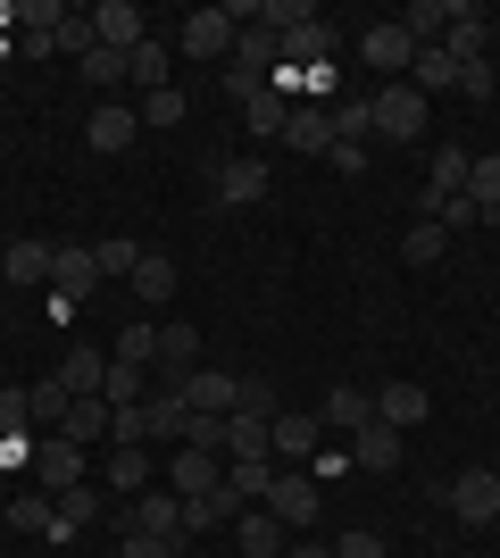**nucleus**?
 <instances>
[{
    "label": "nucleus",
    "instance_id": "1",
    "mask_svg": "<svg viewBox=\"0 0 500 558\" xmlns=\"http://www.w3.org/2000/svg\"><path fill=\"white\" fill-rule=\"evenodd\" d=\"M417 134H426V93L383 84L376 93V142H417Z\"/></svg>",
    "mask_w": 500,
    "mask_h": 558
},
{
    "label": "nucleus",
    "instance_id": "2",
    "mask_svg": "<svg viewBox=\"0 0 500 558\" xmlns=\"http://www.w3.org/2000/svg\"><path fill=\"white\" fill-rule=\"evenodd\" d=\"M442 500H451L459 525H492V517H500V475L467 466V475H451V492H442Z\"/></svg>",
    "mask_w": 500,
    "mask_h": 558
},
{
    "label": "nucleus",
    "instance_id": "3",
    "mask_svg": "<svg viewBox=\"0 0 500 558\" xmlns=\"http://www.w3.org/2000/svg\"><path fill=\"white\" fill-rule=\"evenodd\" d=\"M184 409H192V417H234V409H242V375H225V367H192Z\"/></svg>",
    "mask_w": 500,
    "mask_h": 558
},
{
    "label": "nucleus",
    "instance_id": "4",
    "mask_svg": "<svg viewBox=\"0 0 500 558\" xmlns=\"http://www.w3.org/2000/svg\"><path fill=\"white\" fill-rule=\"evenodd\" d=\"M276 466V417H225V466Z\"/></svg>",
    "mask_w": 500,
    "mask_h": 558
},
{
    "label": "nucleus",
    "instance_id": "5",
    "mask_svg": "<svg viewBox=\"0 0 500 558\" xmlns=\"http://www.w3.org/2000/svg\"><path fill=\"white\" fill-rule=\"evenodd\" d=\"M34 484L59 500L68 484H84V450L68 442V434H42V450H34Z\"/></svg>",
    "mask_w": 500,
    "mask_h": 558
},
{
    "label": "nucleus",
    "instance_id": "6",
    "mask_svg": "<svg viewBox=\"0 0 500 558\" xmlns=\"http://www.w3.org/2000/svg\"><path fill=\"white\" fill-rule=\"evenodd\" d=\"M93 34H100V50H125V59L150 43V34H143V9H134V0H100V9H93Z\"/></svg>",
    "mask_w": 500,
    "mask_h": 558
},
{
    "label": "nucleus",
    "instance_id": "7",
    "mask_svg": "<svg viewBox=\"0 0 500 558\" xmlns=\"http://www.w3.org/2000/svg\"><path fill=\"white\" fill-rule=\"evenodd\" d=\"M358 59H367L376 75H401L408 59H417V43H408V25L392 17V25H367V34H358Z\"/></svg>",
    "mask_w": 500,
    "mask_h": 558
},
{
    "label": "nucleus",
    "instance_id": "8",
    "mask_svg": "<svg viewBox=\"0 0 500 558\" xmlns=\"http://www.w3.org/2000/svg\"><path fill=\"white\" fill-rule=\"evenodd\" d=\"M234 50V9H192L184 17V59H225Z\"/></svg>",
    "mask_w": 500,
    "mask_h": 558
},
{
    "label": "nucleus",
    "instance_id": "9",
    "mask_svg": "<svg viewBox=\"0 0 500 558\" xmlns=\"http://www.w3.org/2000/svg\"><path fill=\"white\" fill-rule=\"evenodd\" d=\"M284 84H301L309 68H333V25H301V34H284Z\"/></svg>",
    "mask_w": 500,
    "mask_h": 558
},
{
    "label": "nucleus",
    "instance_id": "10",
    "mask_svg": "<svg viewBox=\"0 0 500 558\" xmlns=\"http://www.w3.org/2000/svg\"><path fill=\"white\" fill-rule=\"evenodd\" d=\"M217 201H234V209H251V201H267V159H217L209 167Z\"/></svg>",
    "mask_w": 500,
    "mask_h": 558
},
{
    "label": "nucleus",
    "instance_id": "11",
    "mask_svg": "<svg viewBox=\"0 0 500 558\" xmlns=\"http://www.w3.org/2000/svg\"><path fill=\"white\" fill-rule=\"evenodd\" d=\"M50 283H59V301H84V292H100V258H93V242H68V251L50 258Z\"/></svg>",
    "mask_w": 500,
    "mask_h": 558
},
{
    "label": "nucleus",
    "instance_id": "12",
    "mask_svg": "<svg viewBox=\"0 0 500 558\" xmlns=\"http://www.w3.org/2000/svg\"><path fill=\"white\" fill-rule=\"evenodd\" d=\"M134 534L184 542V492H143V500H134Z\"/></svg>",
    "mask_w": 500,
    "mask_h": 558
},
{
    "label": "nucleus",
    "instance_id": "13",
    "mask_svg": "<svg viewBox=\"0 0 500 558\" xmlns=\"http://www.w3.org/2000/svg\"><path fill=\"white\" fill-rule=\"evenodd\" d=\"M317 500H326V492H317L309 475H301V466H284V475H276V492H267V509L284 517V525H309V517H317Z\"/></svg>",
    "mask_w": 500,
    "mask_h": 558
},
{
    "label": "nucleus",
    "instance_id": "14",
    "mask_svg": "<svg viewBox=\"0 0 500 558\" xmlns=\"http://www.w3.org/2000/svg\"><path fill=\"white\" fill-rule=\"evenodd\" d=\"M167 475H175V492H184V500H200V492L225 484V450H175V466H167Z\"/></svg>",
    "mask_w": 500,
    "mask_h": 558
},
{
    "label": "nucleus",
    "instance_id": "15",
    "mask_svg": "<svg viewBox=\"0 0 500 558\" xmlns=\"http://www.w3.org/2000/svg\"><path fill=\"white\" fill-rule=\"evenodd\" d=\"M408 93H459V59H451V50H442V43H426V50H417V59H408Z\"/></svg>",
    "mask_w": 500,
    "mask_h": 558
},
{
    "label": "nucleus",
    "instance_id": "16",
    "mask_svg": "<svg viewBox=\"0 0 500 558\" xmlns=\"http://www.w3.org/2000/svg\"><path fill=\"white\" fill-rule=\"evenodd\" d=\"M93 150H134V134H143V109H125V100H109V109H93Z\"/></svg>",
    "mask_w": 500,
    "mask_h": 558
},
{
    "label": "nucleus",
    "instance_id": "17",
    "mask_svg": "<svg viewBox=\"0 0 500 558\" xmlns=\"http://www.w3.org/2000/svg\"><path fill=\"white\" fill-rule=\"evenodd\" d=\"M50 258H59V242H9V258H0V283H50Z\"/></svg>",
    "mask_w": 500,
    "mask_h": 558
},
{
    "label": "nucleus",
    "instance_id": "18",
    "mask_svg": "<svg viewBox=\"0 0 500 558\" xmlns=\"http://www.w3.org/2000/svg\"><path fill=\"white\" fill-rule=\"evenodd\" d=\"M284 142H292V150H301V159H326V150H333V117L301 100V109L284 117Z\"/></svg>",
    "mask_w": 500,
    "mask_h": 558
},
{
    "label": "nucleus",
    "instance_id": "19",
    "mask_svg": "<svg viewBox=\"0 0 500 558\" xmlns=\"http://www.w3.org/2000/svg\"><path fill=\"white\" fill-rule=\"evenodd\" d=\"M426 409H434L426 384H383V392H376V417L392 425V434H401V425H426Z\"/></svg>",
    "mask_w": 500,
    "mask_h": 558
},
{
    "label": "nucleus",
    "instance_id": "20",
    "mask_svg": "<svg viewBox=\"0 0 500 558\" xmlns=\"http://www.w3.org/2000/svg\"><path fill=\"white\" fill-rule=\"evenodd\" d=\"M284 517L276 509H242V558H284Z\"/></svg>",
    "mask_w": 500,
    "mask_h": 558
},
{
    "label": "nucleus",
    "instance_id": "21",
    "mask_svg": "<svg viewBox=\"0 0 500 558\" xmlns=\"http://www.w3.org/2000/svg\"><path fill=\"white\" fill-rule=\"evenodd\" d=\"M351 459H358V466H383V475H392V466H401V434H392L383 417H367V425L351 434Z\"/></svg>",
    "mask_w": 500,
    "mask_h": 558
},
{
    "label": "nucleus",
    "instance_id": "22",
    "mask_svg": "<svg viewBox=\"0 0 500 558\" xmlns=\"http://www.w3.org/2000/svg\"><path fill=\"white\" fill-rule=\"evenodd\" d=\"M125 283H134V301H143V308H167V301H175V258L143 251V267H134Z\"/></svg>",
    "mask_w": 500,
    "mask_h": 558
},
{
    "label": "nucleus",
    "instance_id": "23",
    "mask_svg": "<svg viewBox=\"0 0 500 558\" xmlns=\"http://www.w3.org/2000/svg\"><path fill=\"white\" fill-rule=\"evenodd\" d=\"M109 417H118V409L93 392V400H75V409H68V425H59V434H68L75 450H93V442H109Z\"/></svg>",
    "mask_w": 500,
    "mask_h": 558
},
{
    "label": "nucleus",
    "instance_id": "24",
    "mask_svg": "<svg viewBox=\"0 0 500 558\" xmlns=\"http://www.w3.org/2000/svg\"><path fill=\"white\" fill-rule=\"evenodd\" d=\"M242 117H251V134H259V142H284V117H292V100L276 93V84H259V93L242 100Z\"/></svg>",
    "mask_w": 500,
    "mask_h": 558
},
{
    "label": "nucleus",
    "instance_id": "25",
    "mask_svg": "<svg viewBox=\"0 0 500 558\" xmlns=\"http://www.w3.org/2000/svg\"><path fill=\"white\" fill-rule=\"evenodd\" d=\"M442 251H451V226H442V217H417V226L401 233V258H408V267H434Z\"/></svg>",
    "mask_w": 500,
    "mask_h": 558
},
{
    "label": "nucleus",
    "instance_id": "26",
    "mask_svg": "<svg viewBox=\"0 0 500 558\" xmlns=\"http://www.w3.org/2000/svg\"><path fill=\"white\" fill-rule=\"evenodd\" d=\"M25 409H34V425H42V434H59V425H68V409H75V392L59 384V375H42V384L25 392Z\"/></svg>",
    "mask_w": 500,
    "mask_h": 558
},
{
    "label": "nucleus",
    "instance_id": "27",
    "mask_svg": "<svg viewBox=\"0 0 500 558\" xmlns=\"http://www.w3.org/2000/svg\"><path fill=\"white\" fill-rule=\"evenodd\" d=\"M50 375H59L75 400H93V392H100V375H109V359H100V350H68V359H59Z\"/></svg>",
    "mask_w": 500,
    "mask_h": 558
},
{
    "label": "nucleus",
    "instance_id": "28",
    "mask_svg": "<svg viewBox=\"0 0 500 558\" xmlns=\"http://www.w3.org/2000/svg\"><path fill=\"white\" fill-rule=\"evenodd\" d=\"M317 417H326V425H342V434H358V425L376 417V400L358 392V384H333V392H326V409H317Z\"/></svg>",
    "mask_w": 500,
    "mask_h": 558
},
{
    "label": "nucleus",
    "instance_id": "29",
    "mask_svg": "<svg viewBox=\"0 0 500 558\" xmlns=\"http://www.w3.org/2000/svg\"><path fill=\"white\" fill-rule=\"evenodd\" d=\"M309 450H317V417H292V409H276V459L301 466Z\"/></svg>",
    "mask_w": 500,
    "mask_h": 558
},
{
    "label": "nucleus",
    "instance_id": "30",
    "mask_svg": "<svg viewBox=\"0 0 500 558\" xmlns=\"http://www.w3.org/2000/svg\"><path fill=\"white\" fill-rule=\"evenodd\" d=\"M333 142H376V100H326Z\"/></svg>",
    "mask_w": 500,
    "mask_h": 558
},
{
    "label": "nucleus",
    "instance_id": "31",
    "mask_svg": "<svg viewBox=\"0 0 500 558\" xmlns=\"http://www.w3.org/2000/svg\"><path fill=\"white\" fill-rule=\"evenodd\" d=\"M9 525H17V534H59V500H42V492H17V500H9Z\"/></svg>",
    "mask_w": 500,
    "mask_h": 558
},
{
    "label": "nucleus",
    "instance_id": "32",
    "mask_svg": "<svg viewBox=\"0 0 500 558\" xmlns=\"http://www.w3.org/2000/svg\"><path fill=\"white\" fill-rule=\"evenodd\" d=\"M143 417H150V434H167V442H184L192 409H184V392H150V400H143Z\"/></svg>",
    "mask_w": 500,
    "mask_h": 558
},
{
    "label": "nucleus",
    "instance_id": "33",
    "mask_svg": "<svg viewBox=\"0 0 500 558\" xmlns=\"http://www.w3.org/2000/svg\"><path fill=\"white\" fill-rule=\"evenodd\" d=\"M467 68V59H484V9H451V43H442Z\"/></svg>",
    "mask_w": 500,
    "mask_h": 558
},
{
    "label": "nucleus",
    "instance_id": "34",
    "mask_svg": "<svg viewBox=\"0 0 500 558\" xmlns=\"http://www.w3.org/2000/svg\"><path fill=\"white\" fill-rule=\"evenodd\" d=\"M401 25H408V43L426 50L434 34H451V9H442V0H408V9H401Z\"/></svg>",
    "mask_w": 500,
    "mask_h": 558
},
{
    "label": "nucleus",
    "instance_id": "35",
    "mask_svg": "<svg viewBox=\"0 0 500 558\" xmlns=\"http://www.w3.org/2000/svg\"><path fill=\"white\" fill-rule=\"evenodd\" d=\"M125 84H143V93H167V43H143L125 59Z\"/></svg>",
    "mask_w": 500,
    "mask_h": 558
},
{
    "label": "nucleus",
    "instance_id": "36",
    "mask_svg": "<svg viewBox=\"0 0 500 558\" xmlns=\"http://www.w3.org/2000/svg\"><path fill=\"white\" fill-rule=\"evenodd\" d=\"M467 201L484 217H500V159H467Z\"/></svg>",
    "mask_w": 500,
    "mask_h": 558
},
{
    "label": "nucleus",
    "instance_id": "37",
    "mask_svg": "<svg viewBox=\"0 0 500 558\" xmlns=\"http://www.w3.org/2000/svg\"><path fill=\"white\" fill-rule=\"evenodd\" d=\"M109 359H118V367H150V359H159V326H125Z\"/></svg>",
    "mask_w": 500,
    "mask_h": 558
},
{
    "label": "nucleus",
    "instance_id": "38",
    "mask_svg": "<svg viewBox=\"0 0 500 558\" xmlns=\"http://www.w3.org/2000/svg\"><path fill=\"white\" fill-rule=\"evenodd\" d=\"M75 68H84V84H93V93H109V84H125V50H84Z\"/></svg>",
    "mask_w": 500,
    "mask_h": 558
},
{
    "label": "nucleus",
    "instance_id": "39",
    "mask_svg": "<svg viewBox=\"0 0 500 558\" xmlns=\"http://www.w3.org/2000/svg\"><path fill=\"white\" fill-rule=\"evenodd\" d=\"M93 258H100V276H134V267H143V251H134L125 233H109V242H93Z\"/></svg>",
    "mask_w": 500,
    "mask_h": 558
},
{
    "label": "nucleus",
    "instance_id": "40",
    "mask_svg": "<svg viewBox=\"0 0 500 558\" xmlns=\"http://www.w3.org/2000/svg\"><path fill=\"white\" fill-rule=\"evenodd\" d=\"M150 484V459L143 450H118V459H109V492H143Z\"/></svg>",
    "mask_w": 500,
    "mask_h": 558
},
{
    "label": "nucleus",
    "instance_id": "41",
    "mask_svg": "<svg viewBox=\"0 0 500 558\" xmlns=\"http://www.w3.org/2000/svg\"><path fill=\"white\" fill-rule=\"evenodd\" d=\"M143 125H184V93H175V84H167V93H143Z\"/></svg>",
    "mask_w": 500,
    "mask_h": 558
},
{
    "label": "nucleus",
    "instance_id": "42",
    "mask_svg": "<svg viewBox=\"0 0 500 558\" xmlns=\"http://www.w3.org/2000/svg\"><path fill=\"white\" fill-rule=\"evenodd\" d=\"M50 50H75V59H84V50H100L93 17H59V34H50Z\"/></svg>",
    "mask_w": 500,
    "mask_h": 558
},
{
    "label": "nucleus",
    "instance_id": "43",
    "mask_svg": "<svg viewBox=\"0 0 500 558\" xmlns=\"http://www.w3.org/2000/svg\"><path fill=\"white\" fill-rule=\"evenodd\" d=\"M459 93H467V100H492L500 93V68H492V59H467V68H459Z\"/></svg>",
    "mask_w": 500,
    "mask_h": 558
},
{
    "label": "nucleus",
    "instance_id": "44",
    "mask_svg": "<svg viewBox=\"0 0 500 558\" xmlns=\"http://www.w3.org/2000/svg\"><path fill=\"white\" fill-rule=\"evenodd\" d=\"M59 517H68V525H93V517H100V492L68 484V492H59Z\"/></svg>",
    "mask_w": 500,
    "mask_h": 558
},
{
    "label": "nucleus",
    "instance_id": "45",
    "mask_svg": "<svg viewBox=\"0 0 500 558\" xmlns=\"http://www.w3.org/2000/svg\"><path fill=\"white\" fill-rule=\"evenodd\" d=\"M242 417H276V384L267 375H242Z\"/></svg>",
    "mask_w": 500,
    "mask_h": 558
},
{
    "label": "nucleus",
    "instance_id": "46",
    "mask_svg": "<svg viewBox=\"0 0 500 558\" xmlns=\"http://www.w3.org/2000/svg\"><path fill=\"white\" fill-rule=\"evenodd\" d=\"M367 159H376L367 142H333V150H326V167H333V175H367Z\"/></svg>",
    "mask_w": 500,
    "mask_h": 558
},
{
    "label": "nucleus",
    "instance_id": "47",
    "mask_svg": "<svg viewBox=\"0 0 500 558\" xmlns=\"http://www.w3.org/2000/svg\"><path fill=\"white\" fill-rule=\"evenodd\" d=\"M25 425H34V409H25V392H0V442H9V434H25Z\"/></svg>",
    "mask_w": 500,
    "mask_h": 558
},
{
    "label": "nucleus",
    "instance_id": "48",
    "mask_svg": "<svg viewBox=\"0 0 500 558\" xmlns=\"http://www.w3.org/2000/svg\"><path fill=\"white\" fill-rule=\"evenodd\" d=\"M118 558H175V542H159V534H125Z\"/></svg>",
    "mask_w": 500,
    "mask_h": 558
},
{
    "label": "nucleus",
    "instance_id": "49",
    "mask_svg": "<svg viewBox=\"0 0 500 558\" xmlns=\"http://www.w3.org/2000/svg\"><path fill=\"white\" fill-rule=\"evenodd\" d=\"M333 558H383V534H342V542H333Z\"/></svg>",
    "mask_w": 500,
    "mask_h": 558
},
{
    "label": "nucleus",
    "instance_id": "50",
    "mask_svg": "<svg viewBox=\"0 0 500 558\" xmlns=\"http://www.w3.org/2000/svg\"><path fill=\"white\" fill-rule=\"evenodd\" d=\"M442 226H492V217H484L476 201H467V192H459V201H442Z\"/></svg>",
    "mask_w": 500,
    "mask_h": 558
},
{
    "label": "nucleus",
    "instance_id": "51",
    "mask_svg": "<svg viewBox=\"0 0 500 558\" xmlns=\"http://www.w3.org/2000/svg\"><path fill=\"white\" fill-rule=\"evenodd\" d=\"M284 558H333V550H317V542H309V550H284Z\"/></svg>",
    "mask_w": 500,
    "mask_h": 558
},
{
    "label": "nucleus",
    "instance_id": "52",
    "mask_svg": "<svg viewBox=\"0 0 500 558\" xmlns=\"http://www.w3.org/2000/svg\"><path fill=\"white\" fill-rule=\"evenodd\" d=\"M492 226H500V217H492Z\"/></svg>",
    "mask_w": 500,
    "mask_h": 558
}]
</instances>
